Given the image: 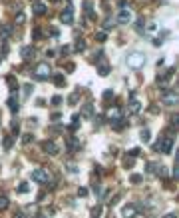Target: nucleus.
Returning a JSON list of instances; mask_svg holds the SVG:
<instances>
[{"instance_id":"nucleus-1","label":"nucleus","mask_w":179,"mask_h":218,"mask_svg":"<svg viewBox=\"0 0 179 218\" xmlns=\"http://www.w3.org/2000/svg\"><path fill=\"white\" fill-rule=\"evenodd\" d=\"M125 62H127V66H129V68L139 70V68H143V64H145V54H143V52H129Z\"/></svg>"},{"instance_id":"nucleus-2","label":"nucleus","mask_w":179,"mask_h":218,"mask_svg":"<svg viewBox=\"0 0 179 218\" xmlns=\"http://www.w3.org/2000/svg\"><path fill=\"white\" fill-rule=\"evenodd\" d=\"M50 74H52V70H50V64L46 62H40L36 66V70H34V78L36 80H48Z\"/></svg>"},{"instance_id":"nucleus-3","label":"nucleus","mask_w":179,"mask_h":218,"mask_svg":"<svg viewBox=\"0 0 179 218\" xmlns=\"http://www.w3.org/2000/svg\"><path fill=\"white\" fill-rule=\"evenodd\" d=\"M171 148H173V138H171V136H165V138H161L159 142L155 144V150L161 152V154H169Z\"/></svg>"},{"instance_id":"nucleus-4","label":"nucleus","mask_w":179,"mask_h":218,"mask_svg":"<svg viewBox=\"0 0 179 218\" xmlns=\"http://www.w3.org/2000/svg\"><path fill=\"white\" fill-rule=\"evenodd\" d=\"M30 178H32L34 182H40V184H46V182L50 180V176H48V172H46L44 168H38V170H32L30 172Z\"/></svg>"},{"instance_id":"nucleus-5","label":"nucleus","mask_w":179,"mask_h":218,"mask_svg":"<svg viewBox=\"0 0 179 218\" xmlns=\"http://www.w3.org/2000/svg\"><path fill=\"white\" fill-rule=\"evenodd\" d=\"M161 100H163L167 106H175L177 104V90H163Z\"/></svg>"},{"instance_id":"nucleus-6","label":"nucleus","mask_w":179,"mask_h":218,"mask_svg":"<svg viewBox=\"0 0 179 218\" xmlns=\"http://www.w3.org/2000/svg\"><path fill=\"white\" fill-rule=\"evenodd\" d=\"M60 20H62L64 24H72L74 22V10H72V6L64 8V10L60 12Z\"/></svg>"},{"instance_id":"nucleus-7","label":"nucleus","mask_w":179,"mask_h":218,"mask_svg":"<svg viewBox=\"0 0 179 218\" xmlns=\"http://www.w3.org/2000/svg\"><path fill=\"white\" fill-rule=\"evenodd\" d=\"M42 150H44L46 154H50V156H56L58 154V146H56L54 140H46V142H42Z\"/></svg>"},{"instance_id":"nucleus-8","label":"nucleus","mask_w":179,"mask_h":218,"mask_svg":"<svg viewBox=\"0 0 179 218\" xmlns=\"http://www.w3.org/2000/svg\"><path fill=\"white\" fill-rule=\"evenodd\" d=\"M32 12H34L36 16L46 14V4H44V2H40V0H36V2L32 4Z\"/></svg>"},{"instance_id":"nucleus-9","label":"nucleus","mask_w":179,"mask_h":218,"mask_svg":"<svg viewBox=\"0 0 179 218\" xmlns=\"http://www.w3.org/2000/svg\"><path fill=\"white\" fill-rule=\"evenodd\" d=\"M131 20V10L129 8H123V10H119V14H117V22H129Z\"/></svg>"},{"instance_id":"nucleus-10","label":"nucleus","mask_w":179,"mask_h":218,"mask_svg":"<svg viewBox=\"0 0 179 218\" xmlns=\"http://www.w3.org/2000/svg\"><path fill=\"white\" fill-rule=\"evenodd\" d=\"M66 146L70 148V150H78L80 148V140L76 138V136H70V138H66Z\"/></svg>"},{"instance_id":"nucleus-11","label":"nucleus","mask_w":179,"mask_h":218,"mask_svg":"<svg viewBox=\"0 0 179 218\" xmlns=\"http://www.w3.org/2000/svg\"><path fill=\"white\" fill-rule=\"evenodd\" d=\"M20 54H22L24 60H32V56H34V48H32V46H24V48L20 50Z\"/></svg>"},{"instance_id":"nucleus-12","label":"nucleus","mask_w":179,"mask_h":218,"mask_svg":"<svg viewBox=\"0 0 179 218\" xmlns=\"http://www.w3.org/2000/svg\"><path fill=\"white\" fill-rule=\"evenodd\" d=\"M8 108H10V112H18V108H20V106H18V98H16V96H10V98H8Z\"/></svg>"},{"instance_id":"nucleus-13","label":"nucleus","mask_w":179,"mask_h":218,"mask_svg":"<svg viewBox=\"0 0 179 218\" xmlns=\"http://www.w3.org/2000/svg\"><path fill=\"white\" fill-rule=\"evenodd\" d=\"M129 110H131V114H137L139 110H141V104H139V102L133 98V100H131V104H129Z\"/></svg>"},{"instance_id":"nucleus-14","label":"nucleus","mask_w":179,"mask_h":218,"mask_svg":"<svg viewBox=\"0 0 179 218\" xmlns=\"http://www.w3.org/2000/svg\"><path fill=\"white\" fill-rule=\"evenodd\" d=\"M119 118H121V112H119V108H112L109 110V120H119Z\"/></svg>"},{"instance_id":"nucleus-15","label":"nucleus","mask_w":179,"mask_h":218,"mask_svg":"<svg viewBox=\"0 0 179 218\" xmlns=\"http://www.w3.org/2000/svg\"><path fill=\"white\" fill-rule=\"evenodd\" d=\"M84 8H86V14H88V18H96V16H93V6H92V2H84Z\"/></svg>"},{"instance_id":"nucleus-16","label":"nucleus","mask_w":179,"mask_h":218,"mask_svg":"<svg viewBox=\"0 0 179 218\" xmlns=\"http://www.w3.org/2000/svg\"><path fill=\"white\" fill-rule=\"evenodd\" d=\"M54 84H56V86H64V84H66V78H64V74H54Z\"/></svg>"},{"instance_id":"nucleus-17","label":"nucleus","mask_w":179,"mask_h":218,"mask_svg":"<svg viewBox=\"0 0 179 218\" xmlns=\"http://www.w3.org/2000/svg\"><path fill=\"white\" fill-rule=\"evenodd\" d=\"M12 34V26H2L0 28V38H8Z\"/></svg>"},{"instance_id":"nucleus-18","label":"nucleus","mask_w":179,"mask_h":218,"mask_svg":"<svg viewBox=\"0 0 179 218\" xmlns=\"http://www.w3.org/2000/svg\"><path fill=\"white\" fill-rule=\"evenodd\" d=\"M97 74H100V76H108V74H109V66H108V64H101V66H97Z\"/></svg>"},{"instance_id":"nucleus-19","label":"nucleus","mask_w":179,"mask_h":218,"mask_svg":"<svg viewBox=\"0 0 179 218\" xmlns=\"http://www.w3.org/2000/svg\"><path fill=\"white\" fill-rule=\"evenodd\" d=\"M143 178H141V174H131L129 176V182H133V184H139Z\"/></svg>"},{"instance_id":"nucleus-20","label":"nucleus","mask_w":179,"mask_h":218,"mask_svg":"<svg viewBox=\"0 0 179 218\" xmlns=\"http://www.w3.org/2000/svg\"><path fill=\"white\" fill-rule=\"evenodd\" d=\"M135 214V208L133 206H125L123 208V216H133Z\"/></svg>"},{"instance_id":"nucleus-21","label":"nucleus","mask_w":179,"mask_h":218,"mask_svg":"<svg viewBox=\"0 0 179 218\" xmlns=\"http://www.w3.org/2000/svg\"><path fill=\"white\" fill-rule=\"evenodd\" d=\"M28 190H30V186L26 184V182H20V186H18V192H20V194H26Z\"/></svg>"},{"instance_id":"nucleus-22","label":"nucleus","mask_w":179,"mask_h":218,"mask_svg":"<svg viewBox=\"0 0 179 218\" xmlns=\"http://www.w3.org/2000/svg\"><path fill=\"white\" fill-rule=\"evenodd\" d=\"M92 112H93V106H92V104H86V106H84V116H92Z\"/></svg>"},{"instance_id":"nucleus-23","label":"nucleus","mask_w":179,"mask_h":218,"mask_svg":"<svg viewBox=\"0 0 179 218\" xmlns=\"http://www.w3.org/2000/svg\"><path fill=\"white\" fill-rule=\"evenodd\" d=\"M4 208H8V198L6 196H0V210H4Z\"/></svg>"},{"instance_id":"nucleus-24","label":"nucleus","mask_w":179,"mask_h":218,"mask_svg":"<svg viewBox=\"0 0 179 218\" xmlns=\"http://www.w3.org/2000/svg\"><path fill=\"white\" fill-rule=\"evenodd\" d=\"M84 48H86V42H84V40H78V44H76V52H82Z\"/></svg>"},{"instance_id":"nucleus-25","label":"nucleus","mask_w":179,"mask_h":218,"mask_svg":"<svg viewBox=\"0 0 179 218\" xmlns=\"http://www.w3.org/2000/svg\"><path fill=\"white\" fill-rule=\"evenodd\" d=\"M30 92H32V84H24V98H28Z\"/></svg>"},{"instance_id":"nucleus-26","label":"nucleus","mask_w":179,"mask_h":218,"mask_svg":"<svg viewBox=\"0 0 179 218\" xmlns=\"http://www.w3.org/2000/svg\"><path fill=\"white\" fill-rule=\"evenodd\" d=\"M157 174L159 176H167V168L165 166H157Z\"/></svg>"},{"instance_id":"nucleus-27","label":"nucleus","mask_w":179,"mask_h":218,"mask_svg":"<svg viewBox=\"0 0 179 218\" xmlns=\"http://www.w3.org/2000/svg\"><path fill=\"white\" fill-rule=\"evenodd\" d=\"M149 136H151V134H149V130H141V140H143V142H149Z\"/></svg>"},{"instance_id":"nucleus-28","label":"nucleus","mask_w":179,"mask_h":218,"mask_svg":"<svg viewBox=\"0 0 179 218\" xmlns=\"http://www.w3.org/2000/svg\"><path fill=\"white\" fill-rule=\"evenodd\" d=\"M104 98H105V100H112V98H113V90H105L104 92Z\"/></svg>"},{"instance_id":"nucleus-29","label":"nucleus","mask_w":179,"mask_h":218,"mask_svg":"<svg viewBox=\"0 0 179 218\" xmlns=\"http://www.w3.org/2000/svg\"><path fill=\"white\" fill-rule=\"evenodd\" d=\"M123 164H125V168H131V166H133V158H129V156H127Z\"/></svg>"},{"instance_id":"nucleus-30","label":"nucleus","mask_w":179,"mask_h":218,"mask_svg":"<svg viewBox=\"0 0 179 218\" xmlns=\"http://www.w3.org/2000/svg\"><path fill=\"white\" fill-rule=\"evenodd\" d=\"M96 38H97V40H100V42H104V40H105V38H108V36H105V32H97V34H96Z\"/></svg>"},{"instance_id":"nucleus-31","label":"nucleus","mask_w":179,"mask_h":218,"mask_svg":"<svg viewBox=\"0 0 179 218\" xmlns=\"http://www.w3.org/2000/svg\"><path fill=\"white\" fill-rule=\"evenodd\" d=\"M22 142H24V144H30V142H32V134H24Z\"/></svg>"},{"instance_id":"nucleus-32","label":"nucleus","mask_w":179,"mask_h":218,"mask_svg":"<svg viewBox=\"0 0 179 218\" xmlns=\"http://www.w3.org/2000/svg\"><path fill=\"white\" fill-rule=\"evenodd\" d=\"M127 154H129L131 158H135V156H139V148H133V150H129V152H127Z\"/></svg>"},{"instance_id":"nucleus-33","label":"nucleus","mask_w":179,"mask_h":218,"mask_svg":"<svg viewBox=\"0 0 179 218\" xmlns=\"http://www.w3.org/2000/svg\"><path fill=\"white\" fill-rule=\"evenodd\" d=\"M78 196H88V188H80V190H78Z\"/></svg>"},{"instance_id":"nucleus-34","label":"nucleus","mask_w":179,"mask_h":218,"mask_svg":"<svg viewBox=\"0 0 179 218\" xmlns=\"http://www.w3.org/2000/svg\"><path fill=\"white\" fill-rule=\"evenodd\" d=\"M12 146V138H6L4 140V148H10Z\"/></svg>"},{"instance_id":"nucleus-35","label":"nucleus","mask_w":179,"mask_h":218,"mask_svg":"<svg viewBox=\"0 0 179 218\" xmlns=\"http://www.w3.org/2000/svg\"><path fill=\"white\" fill-rule=\"evenodd\" d=\"M68 170H70V172H78V166H74V164H68Z\"/></svg>"},{"instance_id":"nucleus-36","label":"nucleus","mask_w":179,"mask_h":218,"mask_svg":"<svg viewBox=\"0 0 179 218\" xmlns=\"http://www.w3.org/2000/svg\"><path fill=\"white\" fill-rule=\"evenodd\" d=\"M32 36H34V38H42V30H34Z\"/></svg>"},{"instance_id":"nucleus-37","label":"nucleus","mask_w":179,"mask_h":218,"mask_svg":"<svg viewBox=\"0 0 179 218\" xmlns=\"http://www.w3.org/2000/svg\"><path fill=\"white\" fill-rule=\"evenodd\" d=\"M60 102H62V98H60V96H54L52 98V104H60Z\"/></svg>"},{"instance_id":"nucleus-38","label":"nucleus","mask_w":179,"mask_h":218,"mask_svg":"<svg viewBox=\"0 0 179 218\" xmlns=\"http://www.w3.org/2000/svg\"><path fill=\"white\" fill-rule=\"evenodd\" d=\"M50 130H52V132H62V126H52Z\"/></svg>"},{"instance_id":"nucleus-39","label":"nucleus","mask_w":179,"mask_h":218,"mask_svg":"<svg viewBox=\"0 0 179 218\" xmlns=\"http://www.w3.org/2000/svg\"><path fill=\"white\" fill-rule=\"evenodd\" d=\"M76 100H78V94H72V96H70V102H72V104H74Z\"/></svg>"},{"instance_id":"nucleus-40","label":"nucleus","mask_w":179,"mask_h":218,"mask_svg":"<svg viewBox=\"0 0 179 218\" xmlns=\"http://www.w3.org/2000/svg\"><path fill=\"white\" fill-rule=\"evenodd\" d=\"M163 218H177V216H175V214H165Z\"/></svg>"},{"instance_id":"nucleus-41","label":"nucleus","mask_w":179,"mask_h":218,"mask_svg":"<svg viewBox=\"0 0 179 218\" xmlns=\"http://www.w3.org/2000/svg\"><path fill=\"white\" fill-rule=\"evenodd\" d=\"M14 218H24V214H18V212H16V214H14Z\"/></svg>"},{"instance_id":"nucleus-42","label":"nucleus","mask_w":179,"mask_h":218,"mask_svg":"<svg viewBox=\"0 0 179 218\" xmlns=\"http://www.w3.org/2000/svg\"><path fill=\"white\" fill-rule=\"evenodd\" d=\"M36 218H46V216H42V214H40V216H36Z\"/></svg>"}]
</instances>
